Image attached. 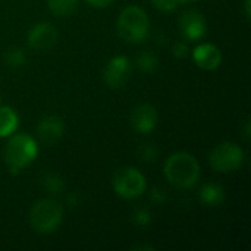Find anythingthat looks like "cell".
I'll return each instance as SVG.
<instances>
[{
	"label": "cell",
	"mask_w": 251,
	"mask_h": 251,
	"mask_svg": "<svg viewBox=\"0 0 251 251\" xmlns=\"http://www.w3.org/2000/svg\"><path fill=\"white\" fill-rule=\"evenodd\" d=\"M199 196H200L201 203L209 206V207L219 206L225 200V193H224L222 187H219L216 184H204L201 187Z\"/></svg>",
	"instance_id": "13"
},
{
	"label": "cell",
	"mask_w": 251,
	"mask_h": 251,
	"mask_svg": "<svg viewBox=\"0 0 251 251\" xmlns=\"http://www.w3.org/2000/svg\"><path fill=\"white\" fill-rule=\"evenodd\" d=\"M57 41V31L51 24L41 22L34 25L28 32V44L38 51L51 49Z\"/></svg>",
	"instance_id": "8"
},
{
	"label": "cell",
	"mask_w": 251,
	"mask_h": 251,
	"mask_svg": "<svg viewBox=\"0 0 251 251\" xmlns=\"http://www.w3.org/2000/svg\"><path fill=\"white\" fill-rule=\"evenodd\" d=\"M157 122V112L151 104H140L131 113V125L141 134H149L154 129Z\"/></svg>",
	"instance_id": "11"
},
{
	"label": "cell",
	"mask_w": 251,
	"mask_h": 251,
	"mask_svg": "<svg viewBox=\"0 0 251 251\" xmlns=\"http://www.w3.org/2000/svg\"><path fill=\"white\" fill-rule=\"evenodd\" d=\"M244 134H246V138L249 140V138H250V122L246 124V131H244Z\"/></svg>",
	"instance_id": "26"
},
{
	"label": "cell",
	"mask_w": 251,
	"mask_h": 251,
	"mask_svg": "<svg viewBox=\"0 0 251 251\" xmlns=\"http://www.w3.org/2000/svg\"><path fill=\"white\" fill-rule=\"evenodd\" d=\"M63 221L62 206L50 199L37 201L29 210L31 226L41 234H50L56 231Z\"/></svg>",
	"instance_id": "4"
},
{
	"label": "cell",
	"mask_w": 251,
	"mask_h": 251,
	"mask_svg": "<svg viewBox=\"0 0 251 251\" xmlns=\"http://www.w3.org/2000/svg\"><path fill=\"white\" fill-rule=\"evenodd\" d=\"M188 51H190L188 46H187L185 43H182V41L175 43V44H174V47H172V53H174V56H175V57H178V59L185 57V56L188 54Z\"/></svg>",
	"instance_id": "23"
},
{
	"label": "cell",
	"mask_w": 251,
	"mask_h": 251,
	"mask_svg": "<svg viewBox=\"0 0 251 251\" xmlns=\"http://www.w3.org/2000/svg\"><path fill=\"white\" fill-rule=\"evenodd\" d=\"M37 143L24 134L13 135L4 149V162L12 174H18L28 166L37 156Z\"/></svg>",
	"instance_id": "3"
},
{
	"label": "cell",
	"mask_w": 251,
	"mask_h": 251,
	"mask_svg": "<svg viewBox=\"0 0 251 251\" xmlns=\"http://www.w3.org/2000/svg\"><path fill=\"white\" fill-rule=\"evenodd\" d=\"M137 66L143 72H154L159 66V59L151 51H144L137 57Z\"/></svg>",
	"instance_id": "18"
},
{
	"label": "cell",
	"mask_w": 251,
	"mask_h": 251,
	"mask_svg": "<svg viewBox=\"0 0 251 251\" xmlns=\"http://www.w3.org/2000/svg\"><path fill=\"white\" fill-rule=\"evenodd\" d=\"M159 154V150L153 144H143L138 150V157L143 162H154Z\"/></svg>",
	"instance_id": "19"
},
{
	"label": "cell",
	"mask_w": 251,
	"mask_h": 251,
	"mask_svg": "<svg viewBox=\"0 0 251 251\" xmlns=\"http://www.w3.org/2000/svg\"><path fill=\"white\" fill-rule=\"evenodd\" d=\"M132 219L138 226H149L151 224V216L146 209H137L132 215Z\"/></svg>",
	"instance_id": "20"
},
{
	"label": "cell",
	"mask_w": 251,
	"mask_h": 251,
	"mask_svg": "<svg viewBox=\"0 0 251 251\" xmlns=\"http://www.w3.org/2000/svg\"><path fill=\"white\" fill-rule=\"evenodd\" d=\"M4 62L10 68H21L26 62V54L19 47H12L4 53Z\"/></svg>",
	"instance_id": "17"
},
{
	"label": "cell",
	"mask_w": 251,
	"mask_h": 251,
	"mask_svg": "<svg viewBox=\"0 0 251 251\" xmlns=\"http://www.w3.org/2000/svg\"><path fill=\"white\" fill-rule=\"evenodd\" d=\"M150 200L153 203H156V204H165L166 200H168V194L162 188H153L151 193H150Z\"/></svg>",
	"instance_id": "22"
},
{
	"label": "cell",
	"mask_w": 251,
	"mask_h": 251,
	"mask_svg": "<svg viewBox=\"0 0 251 251\" xmlns=\"http://www.w3.org/2000/svg\"><path fill=\"white\" fill-rule=\"evenodd\" d=\"M41 184L49 193H53V194H59L65 190L63 178L54 172H46L41 178Z\"/></svg>",
	"instance_id": "15"
},
{
	"label": "cell",
	"mask_w": 251,
	"mask_h": 251,
	"mask_svg": "<svg viewBox=\"0 0 251 251\" xmlns=\"http://www.w3.org/2000/svg\"><path fill=\"white\" fill-rule=\"evenodd\" d=\"M87 3H90L91 6H94V7H106V6H109L113 0H85Z\"/></svg>",
	"instance_id": "25"
},
{
	"label": "cell",
	"mask_w": 251,
	"mask_h": 251,
	"mask_svg": "<svg viewBox=\"0 0 251 251\" xmlns=\"http://www.w3.org/2000/svg\"><path fill=\"white\" fill-rule=\"evenodd\" d=\"M18 128V115L9 106H0V137L10 135Z\"/></svg>",
	"instance_id": "14"
},
{
	"label": "cell",
	"mask_w": 251,
	"mask_h": 251,
	"mask_svg": "<svg viewBox=\"0 0 251 251\" xmlns=\"http://www.w3.org/2000/svg\"><path fill=\"white\" fill-rule=\"evenodd\" d=\"M184 1H188V0H151L154 7H157V9H160L163 12L174 10V9H176Z\"/></svg>",
	"instance_id": "21"
},
{
	"label": "cell",
	"mask_w": 251,
	"mask_h": 251,
	"mask_svg": "<svg viewBox=\"0 0 251 251\" xmlns=\"http://www.w3.org/2000/svg\"><path fill=\"white\" fill-rule=\"evenodd\" d=\"M63 131H65L63 121L59 116H54V115L43 118L38 122V126H37L38 138L47 146H53V144L59 143L62 140V137H63Z\"/></svg>",
	"instance_id": "9"
},
{
	"label": "cell",
	"mask_w": 251,
	"mask_h": 251,
	"mask_svg": "<svg viewBox=\"0 0 251 251\" xmlns=\"http://www.w3.org/2000/svg\"><path fill=\"white\" fill-rule=\"evenodd\" d=\"M150 21L144 9L138 6L125 7L118 19V32L128 43H140L149 34Z\"/></svg>",
	"instance_id": "2"
},
{
	"label": "cell",
	"mask_w": 251,
	"mask_h": 251,
	"mask_svg": "<svg viewBox=\"0 0 251 251\" xmlns=\"http://www.w3.org/2000/svg\"><path fill=\"white\" fill-rule=\"evenodd\" d=\"M193 57H194V62L197 63V66L201 69H206V71L216 69L222 62V54H221L219 49L213 44L197 46L193 51Z\"/></svg>",
	"instance_id": "12"
},
{
	"label": "cell",
	"mask_w": 251,
	"mask_h": 251,
	"mask_svg": "<svg viewBox=\"0 0 251 251\" xmlns=\"http://www.w3.org/2000/svg\"><path fill=\"white\" fill-rule=\"evenodd\" d=\"M246 16L249 18L250 16V0H246Z\"/></svg>",
	"instance_id": "27"
},
{
	"label": "cell",
	"mask_w": 251,
	"mask_h": 251,
	"mask_svg": "<svg viewBox=\"0 0 251 251\" xmlns=\"http://www.w3.org/2000/svg\"><path fill=\"white\" fill-rule=\"evenodd\" d=\"M131 74V62L125 56L110 59L103 71V79L110 88H121L126 84Z\"/></svg>",
	"instance_id": "7"
},
{
	"label": "cell",
	"mask_w": 251,
	"mask_h": 251,
	"mask_svg": "<svg viewBox=\"0 0 251 251\" xmlns=\"http://www.w3.org/2000/svg\"><path fill=\"white\" fill-rule=\"evenodd\" d=\"M47 4L56 16H69L76 9V0H47Z\"/></svg>",
	"instance_id": "16"
},
{
	"label": "cell",
	"mask_w": 251,
	"mask_h": 251,
	"mask_svg": "<svg viewBox=\"0 0 251 251\" xmlns=\"http://www.w3.org/2000/svg\"><path fill=\"white\" fill-rule=\"evenodd\" d=\"M66 204L69 207H76L79 204V194L78 193H71L66 196Z\"/></svg>",
	"instance_id": "24"
},
{
	"label": "cell",
	"mask_w": 251,
	"mask_h": 251,
	"mask_svg": "<svg viewBox=\"0 0 251 251\" xmlns=\"http://www.w3.org/2000/svg\"><path fill=\"white\" fill-rule=\"evenodd\" d=\"M113 188L124 199H135L146 191V178L134 168H124L115 174Z\"/></svg>",
	"instance_id": "6"
},
{
	"label": "cell",
	"mask_w": 251,
	"mask_h": 251,
	"mask_svg": "<svg viewBox=\"0 0 251 251\" xmlns=\"http://www.w3.org/2000/svg\"><path fill=\"white\" fill-rule=\"evenodd\" d=\"M165 176L176 188H191L200 178V165L190 153H175L165 162Z\"/></svg>",
	"instance_id": "1"
},
{
	"label": "cell",
	"mask_w": 251,
	"mask_h": 251,
	"mask_svg": "<svg viewBox=\"0 0 251 251\" xmlns=\"http://www.w3.org/2000/svg\"><path fill=\"white\" fill-rule=\"evenodd\" d=\"M209 162L218 172H234L241 168L244 162V151L234 143H222L213 149Z\"/></svg>",
	"instance_id": "5"
},
{
	"label": "cell",
	"mask_w": 251,
	"mask_h": 251,
	"mask_svg": "<svg viewBox=\"0 0 251 251\" xmlns=\"http://www.w3.org/2000/svg\"><path fill=\"white\" fill-rule=\"evenodd\" d=\"M179 29L188 40H199L206 32L204 16L197 10H187L179 18Z\"/></svg>",
	"instance_id": "10"
}]
</instances>
